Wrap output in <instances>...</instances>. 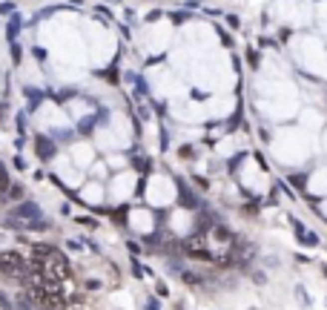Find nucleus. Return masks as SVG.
<instances>
[{
    "instance_id": "obj_5",
    "label": "nucleus",
    "mask_w": 327,
    "mask_h": 310,
    "mask_svg": "<svg viewBox=\"0 0 327 310\" xmlns=\"http://www.w3.org/2000/svg\"><path fill=\"white\" fill-rule=\"evenodd\" d=\"M181 279H184V282H187V285H201V276L189 273V270H181Z\"/></svg>"
},
{
    "instance_id": "obj_9",
    "label": "nucleus",
    "mask_w": 327,
    "mask_h": 310,
    "mask_svg": "<svg viewBox=\"0 0 327 310\" xmlns=\"http://www.w3.org/2000/svg\"><path fill=\"white\" fill-rule=\"evenodd\" d=\"M52 253L55 250H52V247H43V244H37L35 247V256H52Z\"/></svg>"
},
{
    "instance_id": "obj_10",
    "label": "nucleus",
    "mask_w": 327,
    "mask_h": 310,
    "mask_svg": "<svg viewBox=\"0 0 327 310\" xmlns=\"http://www.w3.org/2000/svg\"><path fill=\"white\" fill-rule=\"evenodd\" d=\"M23 195V187H9V198H20Z\"/></svg>"
},
{
    "instance_id": "obj_11",
    "label": "nucleus",
    "mask_w": 327,
    "mask_h": 310,
    "mask_svg": "<svg viewBox=\"0 0 327 310\" xmlns=\"http://www.w3.org/2000/svg\"><path fill=\"white\" fill-rule=\"evenodd\" d=\"M0 187H9V178H6V170L0 167Z\"/></svg>"
},
{
    "instance_id": "obj_2",
    "label": "nucleus",
    "mask_w": 327,
    "mask_h": 310,
    "mask_svg": "<svg viewBox=\"0 0 327 310\" xmlns=\"http://www.w3.org/2000/svg\"><path fill=\"white\" fill-rule=\"evenodd\" d=\"M14 218L17 221H37L40 218V207L32 204V201H23V204H17V210H14Z\"/></svg>"
},
{
    "instance_id": "obj_13",
    "label": "nucleus",
    "mask_w": 327,
    "mask_h": 310,
    "mask_svg": "<svg viewBox=\"0 0 327 310\" xmlns=\"http://www.w3.org/2000/svg\"><path fill=\"white\" fill-rule=\"evenodd\" d=\"M147 310H161V308H158V302H155V299H150V302H147Z\"/></svg>"
},
{
    "instance_id": "obj_1",
    "label": "nucleus",
    "mask_w": 327,
    "mask_h": 310,
    "mask_svg": "<svg viewBox=\"0 0 327 310\" xmlns=\"http://www.w3.org/2000/svg\"><path fill=\"white\" fill-rule=\"evenodd\" d=\"M43 273L58 276V279L69 276V259H63V256L55 250V253H52V259H46V262H43Z\"/></svg>"
},
{
    "instance_id": "obj_14",
    "label": "nucleus",
    "mask_w": 327,
    "mask_h": 310,
    "mask_svg": "<svg viewBox=\"0 0 327 310\" xmlns=\"http://www.w3.org/2000/svg\"><path fill=\"white\" fill-rule=\"evenodd\" d=\"M253 310H256V308H253Z\"/></svg>"
},
{
    "instance_id": "obj_4",
    "label": "nucleus",
    "mask_w": 327,
    "mask_h": 310,
    "mask_svg": "<svg viewBox=\"0 0 327 310\" xmlns=\"http://www.w3.org/2000/svg\"><path fill=\"white\" fill-rule=\"evenodd\" d=\"M37 155H40V158H52V155H55V144H52V141H49V138H37Z\"/></svg>"
},
{
    "instance_id": "obj_7",
    "label": "nucleus",
    "mask_w": 327,
    "mask_h": 310,
    "mask_svg": "<svg viewBox=\"0 0 327 310\" xmlns=\"http://www.w3.org/2000/svg\"><path fill=\"white\" fill-rule=\"evenodd\" d=\"M296 296H299V302H302L304 308H307V305H310V296H307V293H304V287H296Z\"/></svg>"
},
{
    "instance_id": "obj_3",
    "label": "nucleus",
    "mask_w": 327,
    "mask_h": 310,
    "mask_svg": "<svg viewBox=\"0 0 327 310\" xmlns=\"http://www.w3.org/2000/svg\"><path fill=\"white\" fill-rule=\"evenodd\" d=\"M178 201H181L184 207H189V210H195V207H198V198H195V193L189 190L187 184H181V181H178Z\"/></svg>"
},
{
    "instance_id": "obj_12",
    "label": "nucleus",
    "mask_w": 327,
    "mask_h": 310,
    "mask_svg": "<svg viewBox=\"0 0 327 310\" xmlns=\"http://www.w3.org/2000/svg\"><path fill=\"white\" fill-rule=\"evenodd\" d=\"M253 279H256V285H264V282H267V276L264 273H253Z\"/></svg>"
},
{
    "instance_id": "obj_8",
    "label": "nucleus",
    "mask_w": 327,
    "mask_h": 310,
    "mask_svg": "<svg viewBox=\"0 0 327 310\" xmlns=\"http://www.w3.org/2000/svg\"><path fill=\"white\" fill-rule=\"evenodd\" d=\"M0 308H3V310H14V305L9 302V296H6V293H0Z\"/></svg>"
},
{
    "instance_id": "obj_6",
    "label": "nucleus",
    "mask_w": 327,
    "mask_h": 310,
    "mask_svg": "<svg viewBox=\"0 0 327 310\" xmlns=\"http://www.w3.org/2000/svg\"><path fill=\"white\" fill-rule=\"evenodd\" d=\"M215 239L218 241H230V230L227 227H215Z\"/></svg>"
}]
</instances>
